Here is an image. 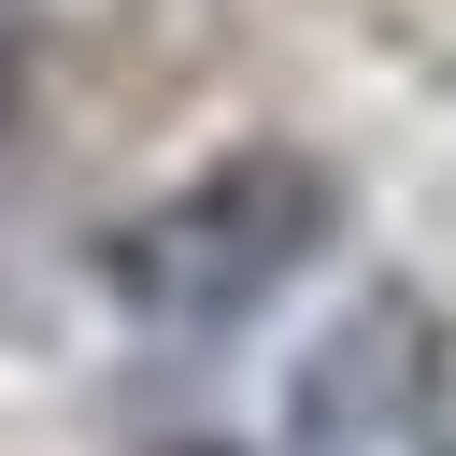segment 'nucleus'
<instances>
[{
  "instance_id": "1",
  "label": "nucleus",
  "mask_w": 456,
  "mask_h": 456,
  "mask_svg": "<svg viewBox=\"0 0 456 456\" xmlns=\"http://www.w3.org/2000/svg\"><path fill=\"white\" fill-rule=\"evenodd\" d=\"M342 228V171L299 157V142H242L185 185H157L114 242H100V285L142 314V328H242L271 314Z\"/></svg>"
},
{
  "instance_id": "2",
  "label": "nucleus",
  "mask_w": 456,
  "mask_h": 456,
  "mask_svg": "<svg viewBox=\"0 0 456 456\" xmlns=\"http://www.w3.org/2000/svg\"><path fill=\"white\" fill-rule=\"evenodd\" d=\"M442 399H456V328L413 299V285H370L285 385V442L299 456H428L442 442Z\"/></svg>"
},
{
  "instance_id": "3",
  "label": "nucleus",
  "mask_w": 456,
  "mask_h": 456,
  "mask_svg": "<svg viewBox=\"0 0 456 456\" xmlns=\"http://www.w3.org/2000/svg\"><path fill=\"white\" fill-rule=\"evenodd\" d=\"M171 456H228V442H171Z\"/></svg>"
}]
</instances>
